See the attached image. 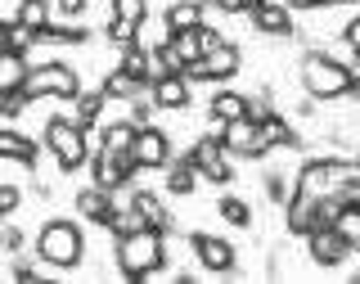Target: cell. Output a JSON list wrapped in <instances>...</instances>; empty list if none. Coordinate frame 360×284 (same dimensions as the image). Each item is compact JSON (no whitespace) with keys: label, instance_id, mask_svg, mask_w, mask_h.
<instances>
[{"label":"cell","instance_id":"4fadbf2b","mask_svg":"<svg viewBox=\"0 0 360 284\" xmlns=\"http://www.w3.org/2000/svg\"><path fill=\"white\" fill-rule=\"evenodd\" d=\"M77 212L90 221V226H112V212H117V199H112V190H104V185H86V190H77Z\"/></svg>","mask_w":360,"mask_h":284},{"label":"cell","instance_id":"60d3db41","mask_svg":"<svg viewBox=\"0 0 360 284\" xmlns=\"http://www.w3.org/2000/svg\"><path fill=\"white\" fill-rule=\"evenodd\" d=\"M54 5H59V14H63V18H82L90 0H54Z\"/></svg>","mask_w":360,"mask_h":284},{"label":"cell","instance_id":"44dd1931","mask_svg":"<svg viewBox=\"0 0 360 284\" xmlns=\"http://www.w3.org/2000/svg\"><path fill=\"white\" fill-rule=\"evenodd\" d=\"M37 154H41V144L32 140V135H22L18 127H5V131H0V158H14V163L37 167Z\"/></svg>","mask_w":360,"mask_h":284},{"label":"cell","instance_id":"f546056e","mask_svg":"<svg viewBox=\"0 0 360 284\" xmlns=\"http://www.w3.org/2000/svg\"><path fill=\"white\" fill-rule=\"evenodd\" d=\"M217 212H221L225 226H239V230L252 226V208H248V199H239V195H221L217 199Z\"/></svg>","mask_w":360,"mask_h":284},{"label":"cell","instance_id":"d6a6232c","mask_svg":"<svg viewBox=\"0 0 360 284\" xmlns=\"http://www.w3.org/2000/svg\"><path fill=\"white\" fill-rule=\"evenodd\" d=\"M104 37H108L112 45H117V50H127V45H135V37H140V23L108 14V23H104Z\"/></svg>","mask_w":360,"mask_h":284},{"label":"cell","instance_id":"9a60e30c","mask_svg":"<svg viewBox=\"0 0 360 284\" xmlns=\"http://www.w3.org/2000/svg\"><path fill=\"white\" fill-rule=\"evenodd\" d=\"M284 226H288V235H302L307 240L311 230H320V199H307V195H292L284 203Z\"/></svg>","mask_w":360,"mask_h":284},{"label":"cell","instance_id":"d590c367","mask_svg":"<svg viewBox=\"0 0 360 284\" xmlns=\"http://www.w3.org/2000/svg\"><path fill=\"white\" fill-rule=\"evenodd\" d=\"M108 14L131 18V23H144V18H149V0H112V5H108Z\"/></svg>","mask_w":360,"mask_h":284},{"label":"cell","instance_id":"8d00e7d4","mask_svg":"<svg viewBox=\"0 0 360 284\" xmlns=\"http://www.w3.org/2000/svg\"><path fill=\"white\" fill-rule=\"evenodd\" d=\"M9 280H14V284H54V280H45L41 271H32L27 262H22V257L14 262V271H9Z\"/></svg>","mask_w":360,"mask_h":284},{"label":"cell","instance_id":"30bf717a","mask_svg":"<svg viewBox=\"0 0 360 284\" xmlns=\"http://www.w3.org/2000/svg\"><path fill=\"white\" fill-rule=\"evenodd\" d=\"M307 253H311V262H315V266L333 271V266H342L347 257L356 253V244L347 240L338 226H320V230H311V235H307Z\"/></svg>","mask_w":360,"mask_h":284},{"label":"cell","instance_id":"ab89813d","mask_svg":"<svg viewBox=\"0 0 360 284\" xmlns=\"http://www.w3.org/2000/svg\"><path fill=\"white\" fill-rule=\"evenodd\" d=\"M0 244H5V253H22V230H18V226H5V235H0Z\"/></svg>","mask_w":360,"mask_h":284},{"label":"cell","instance_id":"836d02e7","mask_svg":"<svg viewBox=\"0 0 360 284\" xmlns=\"http://www.w3.org/2000/svg\"><path fill=\"white\" fill-rule=\"evenodd\" d=\"M27 104H32V90H27V86H22V90H5L0 113H5V122H14V118H22V113H27Z\"/></svg>","mask_w":360,"mask_h":284},{"label":"cell","instance_id":"ba28073f","mask_svg":"<svg viewBox=\"0 0 360 284\" xmlns=\"http://www.w3.org/2000/svg\"><path fill=\"white\" fill-rule=\"evenodd\" d=\"M189 248H194L198 266L212 271V276H234L239 271V253H234L230 240L221 235H207V230H189Z\"/></svg>","mask_w":360,"mask_h":284},{"label":"cell","instance_id":"603a6c76","mask_svg":"<svg viewBox=\"0 0 360 284\" xmlns=\"http://www.w3.org/2000/svg\"><path fill=\"white\" fill-rule=\"evenodd\" d=\"M135 135H140V122L112 118V122H104V127H99V144H104V149L127 154V149H135Z\"/></svg>","mask_w":360,"mask_h":284},{"label":"cell","instance_id":"b9f144b4","mask_svg":"<svg viewBox=\"0 0 360 284\" xmlns=\"http://www.w3.org/2000/svg\"><path fill=\"white\" fill-rule=\"evenodd\" d=\"M292 9H329V5H338V0H288Z\"/></svg>","mask_w":360,"mask_h":284},{"label":"cell","instance_id":"f1b7e54d","mask_svg":"<svg viewBox=\"0 0 360 284\" xmlns=\"http://www.w3.org/2000/svg\"><path fill=\"white\" fill-rule=\"evenodd\" d=\"M172 45H176V54L185 63H194V59L207 54V32H202V23H198V27H189V32H172Z\"/></svg>","mask_w":360,"mask_h":284},{"label":"cell","instance_id":"277c9868","mask_svg":"<svg viewBox=\"0 0 360 284\" xmlns=\"http://www.w3.org/2000/svg\"><path fill=\"white\" fill-rule=\"evenodd\" d=\"M86 127L72 118V113H54L45 122V149L54 154L59 172H77V167H90V140Z\"/></svg>","mask_w":360,"mask_h":284},{"label":"cell","instance_id":"4dcf8cb0","mask_svg":"<svg viewBox=\"0 0 360 284\" xmlns=\"http://www.w3.org/2000/svg\"><path fill=\"white\" fill-rule=\"evenodd\" d=\"M262 185H266V199L284 208V203L292 199V185H297V176H288V172H279V167H270V172L262 176Z\"/></svg>","mask_w":360,"mask_h":284},{"label":"cell","instance_id":"52a82bcc","mask_svg":"<svg viewBox=\"0 0 360 284\" xmlns=\"http://www.w3.org/2000/svg\"><path fill=\"white\" fill-rule=\"evenodd\" d=\"M239 68H243L239 45H234V41H221L212 54L185 63V77H189V82H217L221 86V82H230V77H239Z\"/></svg>","mask_w":360,"mask_h":284},{"label":"cell","instance_id":"e575fe53","mask_svg":"<svg viewBox=\"0 0 360 284\" xmlns=\"http://www.w3.org/2000/svg\"><path fill=\"white\" fill-rule=\"evenodd\" d=\"M333 226H338V230H342L352 244H360V203H347V208L333 217Z\"/></svg>","mask_w":360,"mask_h":284},{"label":"cell","instance_id":"74e56055","mask_svg":"<svg viewBox=\"0 0 360 284\" xmlns=\"http://www.w3.org/2000/svg\"><path fill=\"white\" fill-rule=\"evenodd\" d=\"M18 203H22V190L14 185V180H5V185H0V212H18Z\"/></svg>","mask_w":360,"mask_h":284},{"label":"cell","instance_id":"cb8c5ba5","mask_svg":"<svg viewBox=\"0 0 360 284\" xmlns=\"http://www.w3.org/2000/svg\"><path fill=\"white\" fill-rule=\"evenodd\" d=\"M90 41V27L77 18H63V23H45L41 27V45H86Z\"/></svg>","mask_w":360,"mask_h":284},{"label":"cell","instance_id":"8992f818","mask_svg":"<svg viewBox=\"0 0 360 284\" xmlns=\"http://www.w3.org/2000/svg\"><path fill=\"white\" fill-rule=\"evenodd\" d=\"M27 90H32V99H41V95H50V99H77V95H82V73H77L72 63H63V59H50V63L32 68Z\"/></svg>","mask_w":360,"mask_h":284},{"label":"cell","instance_id":"d6986e66","mask_svg":"<svg viewBox=\"0 0 360 284\" xmlns=\"http://www.w3.org/2000/svg\"><path fill=\"white\" fill-rule=\"evenodd\" d=\"M202 9H207V0H172V5H167V14H162L167 37H172V32L198 27V23H202Z\"/></svg>","mask_w":360,"mask_h":284},{"label":"cell","instance_id":"4316f807","mask_svg":"<svg viewBox=\"0 0 360 284\" xmlns=\"http://www.w3.org/2000/svg\"><path fill=\"white\" fill-rule=\"evenodd\" d=\"M27 77H32L27 54H14V50L0 54V90H22V86H27Z\"/></svg>","mask_w":360,"mask_h":284},{"label":"cell","instance_id":"8fae6325","mask_svg":"<svg viewBox=\"0 0 360 284\" xmlns=\"http://www.w3.org/2000/svg\"><path fill=\"white\" fill-rule=\"evenodd\" d=\"M248 18H252V27L266 32V37H297V23H292L288 0H257V5L248 9Z\"/></svg>","mask_w":360,"mask_h":284},{"label":"cell","instance_id":"d4e9b609","mask_svg":"<svg viewBox=\"0 0 360 284\" xmlns=\"http://www.w3.org/2000/svg\"><path fill=\"white\" fill-rule=\"evenodd\" d=\"M144 90H153V86L140 82V77H131V73H122V68H112V73L104 77V95L117 99V104H131L135 95H144Z\"/></svg>","mask_w":360,"mask_h":284},{"label":"cell","instance_id":"7402d4cb","mask_svg":"<svg viewBox=\"0 0 360 284\" xmlns=\"http://www.w3.org/2000/svg\"><path fill=\"white\" fill-rule=\"evenodd\" d=\"M108 104H112V99L104 95V86H99V90H82V95L72 99V118L90 131V127H99V122H104V109Z\"/></svg>","mask_w":360,"mask_h":284},{"label":"cell","instance_id":"5b68a950","mask_svg":"<svg viewBox=\"0 0 360 284\" xmlns=\"http://www.w3.org/2000/svg\"><path fill=\"white\" fill-rule=\"evenodd\" d=\"M140 172H144V167H140V158H135L131 149L117 154V149H104V144H99V149L90 154V180L104 185V190H112V195H117V190H131Z\"/></svg>","mask_w":360,"mask_h":284},{"label":"cell","instance_id":"ffe728a7","mask_svg":"<svg viewBox=\"0 0 360 284\" xmlns=\"http://www.w3.org/2000/svg\"><path fill=\"white\" fill-rule=\"evenodd\" d=\"M262 131H266L270 149H307V140H302V131L292 127V122L284 118V113H270V118H262Z\"/></svg>","mask_w":360,"mask_h":284},{"label":"cell","instance_id":"83f0119b","mask_svg":"<svg viewBox=\"0 0 360 284\" xmlns=\"http://www.w3.org/2000/svg\"><path fill=\"white\" fill-rule=\"evenodd\" d=\"M41 45V32L37 27H27L22 18H5V50H14V54H32Z\"/></svg>","mask_w":360,"mask_h":284},{"label":"cell","instance_id":"484cf974","mask_svg":"<svg viewBox=\"0 0 360 284\" xmlns=\"http://www.w3.org/2000/svg\"><path fill=\"white\" fill-rule=\"evenodd\" d=\"M122 73H131V77H140V82H158V68H153V50H144V45H127L122 50V59H117Z\"/></svg>","mask_w":360,"mask_h":284},{"label":"cell","instance_id":"2e32d148","mask_svg":"<svg viewBox=\"0 0 360 284\" xmlns=\"http://www.w3.org/2000/svg\"><path fill=\"white\" fill-rule=\"evenodd\" d=\"M198 180H202V172H198L194 158H189V149L167 163V195H172V199H189L198 190Z\"/></svg>","mask_w":360,"mask_h":284},{"label":"cell","instance_id":"3957f363","mask_svg":"<svg viewBox=\"0 0 360 284\" xmlns=\"http://www.w3.org/2000/svg\"><path fill=\"white\" fill-rule=\"evenodd\" d=\"M32 253H37L45 266H54V271H72V266H82V257H86V235H82L77 221L50 217L37 230V240H32Z\"/></svg>","mask_w":360,"mask_h":284},{"label":"cell","instance_id":"ac0fdd59","mask_svg":"<svg viewBox=\"0 0 360 284\" xmlns=\"http://www.w3.org/2000/svg\"><path fill=\"white\" fill-rule=\"evenodd\" d=\"M127 199H131L135 208L144 212V221H149L153 230H162V235H176V217H172V208H167V203L158 199L153 190H131Z\"/></svg>","mask_w":360,"mask_h":284},{"label":"cell","instance_id":"7a4b0ae2","mask_svg":"<svg viewBox=\"0 0 360 284\" xmlns=\"http://www.w3.org/2000/svg\"><path fill=\"white\" fill-rule=\"evenodd\" d=\"M297 73H302V90L320 104L352 95V59H338L329 50H307Z\"/></svg>","mask_w":360,"mask_h":284},{"label":"cell","instance_id":"7bdbcfd3","mask_svg":"<svg viewBox=\"0 0 360 284\" xmlns=\"http://www.w3.org/2000/svg\"><path fill=\"white\" fill-rule=\"evenodd\" d=\"M356 253H360V244H356Z\"/></svg>","mask_w":360,"mask_h":284},{"label":"cell","instance_id":"9c48e42d","mask_svg":"<svg viewBox=\"0 0 360 284\" xmlns=\"http://www.w3.org/2000/svg\"><path fill=\"white\" fill-rule=\"evenodd\" d=\"M221 140H225V149H230L234 158H266L270 154V140H266V131H262V122L257 118H239V122H225L221 127Z\"/></svg>","mask_w":360,"mask_h":284},{"label":"cell","instance_id":"1f68e13d","mask_svg":"<svg viewBox=\"0 0 360 284\" xmlns=\"http://www.w3.org/2000/svg\"><path fill=\"white\" fill-rule=\"evenodd\" d=\"M54 9H59V5H50V0H18V9H14V18H22V23H27V27H45V23H54L50 14H54Z\"/></svg>","mask_w":360,"mask_h":284},{"label":"cell","instance_id":"5bb4252c","mask_svg":"<svg viewBox=\"0 0 360 284\" xmlns=\"http://www.w3.org/2000/svg\"><path fill=\"white\" fill-rule=\"evenodd\" d=\"M194 82H189L185 73H167V77H158L153 82V99H158V109H167V113H185L189 104H194V90H189Z\"/></svg>","mask_w":360,"mask_h":284},{"label":"cell","instance_id":"7c38bea8","mask_svg":"<svg viewBox=\"0 0 360 284\" xmlns=\"http://www.w3.org/2000/svg\"><path fill=\"white\" fill-rule=\"evenodd\" d=\"M135 158H140L144 172H167V163H172V135H167L162 127H140V135H135Z\"/></svg>","mask_w":360,"mask_h":284},{"label":"cell","instance_id":"6da1fadb","mask_svg":"<svg viewBox=\"0 0 360 284\" xmlns=\"http://www.w3.org/2000/svg\"><path fill=\"white\" fill-rule=\"evenodd\" d=\"M167 240H172V235L153 230V226H144V230H135V235H127V240H117V248H112L117 276L131 280V284H140V280L158 276V271H167V257H172V253H167Z\"/></svg>","mask_w":360,"mask_h":284},{"label":"cell","instance_id":"e0dca14e","mask_svg":"<svg viewBox=\"0 0 360 284\" xmlns=\"http://www.w3.org/2000/svg\"><path fill=\"white\" fill-rule=\"evenodd\" d=\"M207 118L212 122H239V118H252V95H239V90H217L207 99Z\"/></svg>","mask_w":360,"mask_h":284},{"label":"cell","instance_id":"f35d334b","mask_svg":"<svg viewBox=\"0 0 360 284\" xmlns=\"http://www.w3.org/2000/svg\"><path fill=\"white\" fill-rule=\"evenodd\" d=\"M342 45H352L356 59H360V14H356V18H347V27H342Z\"/></svg>","mask_w":360,"mask_h":284}]
</instances>
